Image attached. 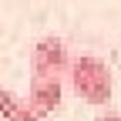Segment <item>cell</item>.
I'll return each mask as SVG.
<instances>
[{"mask_svg": "<svg viewBox=\"0 0 121 121\" xmlns=\"http://www.w3.org/2000/svg\"><path fill=\"white\" fill-rule=\"evenodd\" d=\"M67 81H71V91L87 104L101 108V104L111 101V91H114L111 87V71L94 54H74L71 67H67Z\"/></svg>", "mask_w": 121, "mask_h": 121, "instance_id": "6da1fadb", "label": "cell"}, {"mask_svg": "<svg viewBox=\"0 0 121 121\" xmlns=\"http://www.w3.org/2000/svg\"><path fill=\"white\" fill-rule=\"evenodd\" d=\"M71 57L74 54L67 51V44L54 34H47L30 47V71L40 74V78H64L71 67Z\"/></svg>", "mask_w": 121, "mask_h": 121, "instance_id": "7a4b0ae2", "label": "cell"}, {"mask_svg": "<svg viewBox=\"0 0 121 121\" xmlns=\"http://www.w3.org/2000/svg\"><path fill=\"white\" fill-rule=\"evenodd\" d=\"M60 98H64V84H60V78H40V74H30L27 104H30L40 118L54 114V111L60 108Z\"/></svg>", "mask_w": 121, "mask_h": 121, "instance_id": "3957f363", "label": "cell"}, {"mask_svg": "<svg viewBox=\"0 0 121 121\" xmlns=\"http://www.w3.org/2000/svg\"><path fill=\"white\" fill-rule=\"evenodd\" d=\"M0 121H44V118L27 104V98L13 94L10 87H0Z\"/></svg>", "mask_w": 121, "mask_h": 121, "instance_id": "277c9868", "label": "cell"}, {"mask_svg": "<svg viewBox=\"0 0 121 121\" xmlns=\"http://www.w3.org/2000/svg\"><path fill=\"white\" fill-rule=\"evenodd\" d=\"M98 121H121L118 111H108V114H98Z\"/></svg>", "mask_w": 121, "mask_h": 121, "instance_id": "5b68a950", "label": "cell"}]
</instances>
